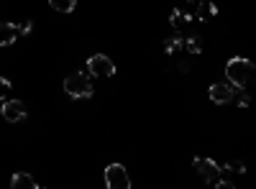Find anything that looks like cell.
Masks as SVG:
<instances>
[{
	"label": "cell",
	"mask_w": 256,
	"mask_h": 189,
	"mask_svg": "<svg viewBox=\"0 0 256 189\" xmlns=\"http://www.w3.org/2000/svg\"><path fill=\"white\" fill-rule=\"evenodd\" d=\"M226 74L230 79V85L246 90L254 82V77H256V64L251 59H246V56H230L228 64H226Z\"/></svg>",
	"instance_id": "cell-1"
},
{
	"label": "cell",
	"mask_w": 256,
	"mask_h": 189,
	"mask_svg": "<svg viewBox=\"0 0 256 189\" xmlns=\"http://www.w3.org/2000/svg\"><path fill=\"white\" fill-rule=\"evenodd\" d=\"M64 90H67V95L74 97V100L92 97L95 87H92V82H90V72H88V74H84V72H74V74H70L67 79H64Z\"/></svg>",
	"instance_id": "cell-2"
},
{
	"label": "cell",
	"mask_w": 256,
	"mask_h": 189,
	"mask_svg": "<svg viewBox=\"0 0 256 189\" xmlns=\"http://www.w3.org/2000/svg\"><path fill=\"white\" fill-rule=\"evenodd\" d=\"M105 187L108 189H131V177H128L126 166H120V164L105 166Z\"/></svg>",
	"instance_id": "cell-3"
},
{
	"label": "cell",
	"mask_w": 256,
	"mask_h": 189,
	"mask_svg": "<svg viewBox=\"0 0 256 189\" xmlns=\"http://www.w3.org/2000/svg\"><path fill=\"white\" fill-rule=\"evenodd\" d=\"M88 72H90V77H113L116 64L105 54H92L88 59Z\"/></svg>",
	"instance_id": "cell-4"
},
{
	"label": "cell",
	"mask_w": 256,
	"mask_h": 189,
	"mask_svg": "<svg viewBox=\"0 0 256 189\" xmlns=\"http://www.w3.org/2000/svg\"><path fill=\"white\" fill-rule=\"evenodd\" d=\"M192 166H195V172L202 177V182H208V184H216V179L223 174L220 172V166L212 161V159H195L192 161Z\"/></svg>",
	"instance_id": "cell-5"
},
{
	"label": "cell",
	"mask_w": 256,
	"mask_h": 189,
	"mask_svg": "<svg viewBox=\"0 0 256 189\" xmlns=\"http://www.w3.org/2000/svg\"><path fill=\"white\" fill-rule=\"evenodd\" d=\"M0 115H3L8 123H20L26 118V105L20 100H3L0 102Z\"/></svg>",
	"instance_id": "cell-6"
},
{
	"label": "cell",
	"mask_w": 256,
	"mask_h": 189,
	"mask_svg": "<svg viewBox=\"0 0 256 189\" xmlns=\"http://www.w3.org/2000/svg\"><path fill=\"white\" fill-rule=\"evenodd\" d=\"M210 100L216 105H226V102H233V95H236V85H212L208 90Z\"/></svg>",
	"instance_id": "cell-7"
},
{
	"label": "cell",
	"mask_w": 256,
	"mask_h": 189,
	"mask_svg": "<svg viewBox=\"0 0 256 189\" xmlns=\"http://www.w3.org/2000/svg\"><path fill=\"white\" fill-rule=\"evenodd\" d=\"M18 23H8V20H0V46H10L18 38Z\"/></svg>",
	"instance_id": "cell-8"
},
{
	"label": "cell",
	"mask_w": 256,
	"mask_h": 189,
	"mask_svg": "<svg viewBox=\"0 0 256 189\" xmlns=\"http://www.w3.org/2000/svg\"><path fill=\"white\" fill-rule=\"evenodd\" d=\"M10 187L13 189H38V182L31 174H26V172H18V174H13Z\"/></svg>",
	"instance_id": "cell-9"
},
{
	"label": "cell",
	"mask_w": 256,
	"mask_h": 189,
	"mask_svg": "<svg viewBox=\"0 0 256 189\" xmlns=\"http://www.w3.org/2000/svg\"><path fill=\"white\" fill-rule=\"evenodd\" d=\"M198 20H202V23H205V20H210L212 15H218V5L216 3H210V0H202V3L198 5Z\"/></svg>",
	"instance_id": "cell-10"
},
{
	"label": "cell",
	"mask_w": 256,
	"mask_h": 189,
	"mask_svg": "<svg viewBox=\"0 0 256 189\" xmlns=\"http://www.w3.org/2000/svg\"><path fill=\"white\" fill-rule=\"evenodd\" d=\"M190 18H192L190 13H184L182 8H177V10H172V15H169V23H172V28L180 31V28H184L190 23Z\"/></svg>",
	"instance_id": "cell-11"
},
{
	"label": "cell",
	"mask_w": 256,
	"mask_h": 189,
	"mask_svg": "<svg viewBox=\"0 0 256 189\" xmlns=\"http://www.w3.org/2000/svg\"><path fill=\"white\" fill-rule=\"evenodd\" d=\"M49 5L54 10H59V13H72L77 3H74V0H49Z\"/></svg>",
	"instance_id": "cell-12"
},
{
	"label": "cell",
	"mask_w": 256,
	"mask_h": 189,
	"mask_svg": "<svg viewBox=\"0 0 256 189\" xmlns=\"http://www.w3.org/2000/svg\"><path fill=\"white\" fill-rule=\"evenodd\" d=\"M182 46H184V38H182V36H172V38L164 41V51H166V54H174V51L182 49Z\"/></svg>",
	"instance_id": "cell-13"
},
{
	"label": "cell",
	"mask_w": 256,
	"mask_h": 189,
	"mask_svg": "<svg viewBox=\"0 0 256 189\" xmlns=\"http://www.w3.org/2000/svg\"><path fill=\"white\" fill-rule=\"evenodd\" d=\"M184 51H190V54H200L202 51V46H200V38L198 36H190V38H184V46H182Z\"/></svg>",
	"instance_id": "cell-14"
},
{
	"label": "cell",
	"mask_w": 256,
	"mask_h": 189,
	"mask_svg": "<svg viewBox=\"0 0 256 189\" xmlns=\"http://www.w3.org/2000/svg\"><path fill=\"white\" fill-rule=\"evenodd\" d=\"M233 100H236V102L241 105V108H246V105L251 102V100H248V95L244 92V87H236V95H233Z\"/></svg>",
	"instance_id": "cell-15"
},
{
	"label": "cell",
	"mask_w": 256,
	"mask_h": 189,
	"mask_svg": "<svg viewBox=\"0 0 256 189\" xmlns=\"http://www.w3.org/2000/svg\"><path fill=\"white\" fill-rule=\"evenodd\" d=\"M226 169H228V172H236V174H246V166H244V161H228Z\"/></svg>",
	"instance_id": "cell-16"
},
{
	"label": "cell",
	"mask_w": 256,
	"mask_h": 189,
	"mask_svg": "<svg viewBox=\"0 0 256 189\" xmlns=\"http://www.w3.org/2000/svg\"><path fill=\"white\" fill-rule=\"evenodd\" d=\"M10 90V82L6 79V77H0V102H3L6 100V92Z\"/></svg>",
	"instance_id": "cell-17"
},
{
	"label": "cell",
	"mask_w": 256,
	"mask_h": 189,
	"mask_svg": "<svg viewBox=\"0 0 256 189\" xmlns=\"http://www.w3.org/2000/svg\"><path fill=\"white\" fill-rule=\"evenodd\" d=\"M31 28H34V23H31V20H26V23H18V33H31Z\"/></svg>",
	"instance_id": "cell-18"
}]
</instances>
